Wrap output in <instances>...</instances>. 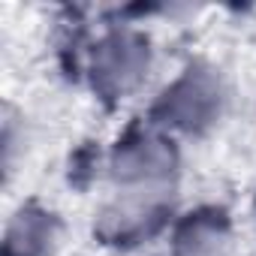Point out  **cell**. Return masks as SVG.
<instances>
[{"instance_id": "obj_1", "label": "cell", "mask_w": 256, "mask_h": 256, "mask_svg": "<svg viewBox=\"0 0 256 256\" xmlns=\"http://www.w3.org/2000/svg\"><path fill=\"white\" fill-rule=\"evenodd\" d=\"M214 96L217 90L211 84H205V78H184L172 94H166V108L172 112L175 124H184V126H193L199 120H205L211 112H214Z\"/></svg>"}, {"instance_id": "obj_2", "label": "cell", "mask_w": 256, "mask_h": 256, "mask_svg": "<svg viewBox=\"0 0 256 256\" xmlns=\"http://www.w3.org/2000/svg\"><path fill=\"white\" fill-rule=\"evenodd\" d=\"M48 241H52L48 214L22 211L6 235V256H46Z\"/></svg>"}, {"instance_id": "obj_3", "label": "cell", "mask_w": 256, "mask_h": 256, "mask_svg": "<svg viewBox=\"0 0 256 256\" xmlns=\"http://www.w3.org/2000/svg\"><path fill=\"white\" fill-rule=\"evenodd\" d=\"M102 48H106V52H102L100 76H102V78H112V82H118V84L124 88V82L130 78V76H136V70H139V64H142L139 46H130L126 40L114 36V40H108Z\"/></svg>"}, {"instance_id": "obj_4", "label": "cell", "mask_w": 256, "mask_h": 256, "mask_svg": "<svg viewBox=\"0 0 256 256\" xmlns=\"http://www.w3.org/2000/svg\"><path fill=\"white\" fill-rule=\"evenodd\" d=\"M172 160V154L163 148V142H151V139H139L133 148H124V154L118 157V172L124 169V175L139 172L148 175L154 169H163Z\"/></svg>"}, {"instance_id": "obj_5", "label": "cell", "mask_w": 256, "mask_h": 256, "mask_svg": "<svg viewBox=\"0 0 256 256\" xmlns=\"http://www.w3.org/2000/svg\"><path fill=\"white\" fill-rule=\"evenodd\" d=\"M220 226L214 223V220H190L184 229H181V235H178V250L184 253H190V256H202L205 250L208 253H214L217 250V244H220Z\"/></svg>"}]
</instances>
